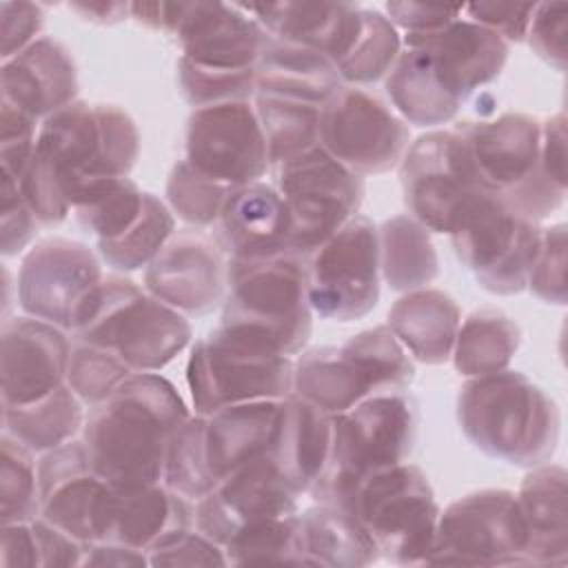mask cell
<instances>
[{
    "label": "cell",
    "instance_id": "obj_1",
    "mask_svg": "<svg viewBox=\"0 0 568 568\" xmlns=\"http://www.w3.org/2000/svg\"><path fill=\"white\" fill-rule=\"evenodd\" d=\"M189 417L184 399L166 377L133 373L93 406L82 426L89 464L118 488L164 484L171 439Z\"/></svg>",
    "mask_w": 568,
    "mask_h": 568
},
{
    "label": "cell",
    "instance_id": "obj_2",
    "mask_svg": "<svg viewBox=\"0 0 568 568\" xmlns=\"http://www.w3.org/2000/svg\"><path fill=\"white\" fill-rule=\"evenodd\" d=\"M457 422L468 442L488 457L535 468L559 444V408L519 371L468 377L457 397Z\"/></svg>",
    "mask_w": 568,
    "mask_h": 568
},
{
    "label": "cell",
    "instance_id": "obj_3",
    "mask_svg": "<svg viewBox=\"0 0 568 568\" xmlns=\"http://www.w3.org/2000/svg\"><path fill=\"white\" fill-rule=\"evenodd\" d=\"M229 295L220 328L253 346L297 355L313 331L308 262L293 251L226 262Z\"/></svg>",
    "mask_w": 568,
    "mask_h": 568
},
{
    "label": "cell",
    "instance_id": "obj_4",
    "mask_svg": "<svg viewBox=\"0 0 568 568\" xmlns=\"http://www.w3.org/2000/svg\"><path fill=\"white\" fill-rule=\"evenodd\" d=\"M417 428V404L406 393L371 395L333 415L328 459L308 493L317 504L351 513L355 490L368 475L408 459Z\"/></svg>",
    "mask_w": 568,
    "mask_h": 568
},
{
    "label": "cell",
    "instance_id": "obj_5",
    "mask_svg": "<svg viewBox=\"0 0 568 568\" xmlns=\"http://www.w3.org/2000/svg\"><path fill=\"white\" fill-rule=\"evenodd\" d=\"M75 339L113 351L133 373H158L193 337L184 313L124 275H104L80 313Z\"/></svg>",
    "mask_w": 568,
    "mask_h": 568
},
{
    "label": "cell",
    "instance_id": "obj_6",
    "mask_svg": "<svg viewBox=\"0 0 568 568\" xmlns=\"http://www.w3.org/2000/svg\"><path fill=\"white\" fill-rule=\"evenodd\" d=\"M413 359L386 324L348 337L342 346H317L293 364V395L328 415L344 413L379 393H406Z\"/></svg>",
    "mask_w": 568,
    "mask_h": 568
},
{
    "label": "cell",
    "instance_id": "obj_7",
    "mask_svg": "<svg viewBox=\"0 0 568 568\" xmlns=\"http://www.w3.org/2000/svg\"><path fill=\"white\" fill-rule=\"evenodd\" d=\"M36 149L49 160L73 211L91 182L129 178L140 155V131L115 104L75 100L42 120Z\"/></svg>",
    "mask_w": 568,
    "mask_h": 568
},
{
    "label": "cell",
    "instance_id": "obj_8",
    "mask_svg": "<svg viewBox=\"0 0 568 568\" xmlns=\"http://www.w3.org/2000/svg\"><path fill=\"white\" fill-rule=\"evenodd\" d=\"M351 513L371 535L379 557L393 564H428L435 546L439 506L428 477L402 462L368 475L355 490Z\"/></svg>",
    "mask_w": 568,
    "mask_h": 568
},
{
    "label": "cell",
    "instance_id": "obj_9",
    "mask_svg": "<svg viewBox=\"0 0 568 568\" xmlns=\"http://www.w3.org/2000/svg\"><path fill=\"white\" fill-rule=\"evenodd\" d=\"M293 364L295 359L242 342L217 326L193 344L186 362L195 415H211L244 402L291 397Z\"/></svg>",
    "mask_w": 568,
    "mask_h": 568
},
{
    "label": "cell",
    "instance_id": "obj_10",
    "mask_svg": "<svg viewBox=\"0 0 568 568\" xmlns=\"http://www.w3.org/2000/svg\"><path fill=\"white\" fill-rule=\"evenodd\" d=\"M399 182L410 217L430 233L446 235L488 191L455 129H435L419 135L399 162Z\"/></svg>",
    "mask_w": 568,
    "mask_h": 568
},
{
    "label": "cell",
    "instance_id": "obj_11",
    "mask_svg": "<svg viewBox=\"0 0 568 568\" xmlns=\"http://www.w3.org/2000/svg\"><path fill=\"white\" fill-rule=\"evenodd\" d=\"M291 220V251L308 257L348 220L364 200L362 175L346 169L322 146H315L271 169Z\"/></svg>",
    "mask_w": 568,
    "mask_h": 568
},
{
    "label": "cell",
    "instance_id": "obj_12",
    "mask_svg": "<svg viewBox=\"0 0 568 568\" xmlns=\"http://www.w3.org/2000/svg\"><path fill=\"white\" fill-rule=\"evenodd\" d=\"M428 564L528 566V528L517 495L484 488L439 513Z\"/></svg>",
    "mask_w": 568,
    "mask_h": 568
},
{
    "label": "cell",
    "instance_id": "obj_13",
    "mask_svg": "<svg viewBox=\"0 0 568 568\" xmlns=\"http://www.w3.org/2000/svg\"><path fill=\"white\" fill-rule=\"evenodd\" d=\"M539 237V222L517 215L493 191H486L450 233L459 262L493 295H515L528 286Z\"/></svg>",
    "mask_w": 568,
    "mask_h": 568
},
{
    "label": "cell",
    "instance_id": "obj_14",
    "mask_svg": "<svg viewBox=\"0 0 568 568\" xmlns=\"http://www.w3.org/2000/svg\"><path fill=\"white\" fill-rule=\"evenodd\" d=\"M408 124L375 93L342 84L320 111V146L357 175L399 166L410 146Z\"/></svg>",
    "mask_w": 568,
    "mask_h": 568
},
{
    "label": "cell",
    "instance_id": "obj_15",
    "mask_svg": "<svg viewBox=\"0 0 568 568\" xmlns=\"http://www.w3.org/2000/svg\"><path fill=\"white\" fill-rule=\"evenodd\" d=\"M379 277L377 226L355 215L308 255L311 308L326 320H359L379 302Z\"/></svg>",
    "mask_w": 568,
    "mask_h": 568
},
{
    "label": "cell",
    "instance_id": "obj_16",
    "mask_svg": "<svg viewBox=\"0 0 568 568\" xmlns=\"http://www.w3.org/2000/svg\"><path fill=\"white\" fill-rule=\"evenodd\" d=\"M102 277L100 260L84 242L47 237L20 262L18 304L29 317L73 331Z\"/></svg>",
    "mask_w": 568,
    "mask_h": 568
},
{
    "label": "cell",
    "instance_id": "obj_17",
    "mask_svg": "<svg viewBox=\"0 0 568 568\" xmlns=\"http://www.w3.org/2000/svg\"><path fill=\"white\" fill-rule=\"evenodd\" d=\"M184 151L191 166L229 189L260 182L271 171L262 124L251 102L193 109Z\"/></svg>",
    "mask_w": 568,
    "mask_h": 568
},
{
    "label": "cell",
    "instance_id": "obj_18",
    "mask_svg": "<svg viewBox=\"0 0 568 568\" xmlns=\"http://www.w3.org/2000/svg\"><path fill=\"white\" fill-rule=\"evenodd\" d=\"M38 493L40 517L82 544L106 539L115 486L91 468L82 439H71L38 457Z\"/></svg>",
    "mask_w": 568,
    "mask_h": 568
},
{
    "label": "cell",
    "instance_id": "obj_19",
    "mask_svg": "<svg viewBox=\"0 0 568 568\" xmlns=\"http://www.w3.org/2000/svg\"><path fill=\"white\" fill-rule=\"evenodd\" d=\"M300 495L271 455L257 457L195 501V530L224 548L251 524L295 515Z\"/></svg>",
    "mask_w": 568,
    "mask_h": 568
},
{
    "label": "cell",
    "instance_id": "obj_20",
    "mask_svg": "<svg viewBox=\"0 0 568 568\" xmlns=\"http://www.w3.org/2000/svg\"><path fill=\"white\" fill-rule=\"evenodd\" d=\"M226 286L224 253L197 229L171 235L144 268V288L184 315H204L222 300Z\"/></svg>",
    "mask_w": 568,
    "mask_h": 568
},
{
    "label": "cell",
    "instance_id": "obj_21",
    "mask_svg": "<svg viewBox=\"0 0 568 568\" xmlns=\"http://www.w3.org/2000/svg\"><path fill=\"white\" fill-rule=\"evenodd\" d=\"M71 346L67 333L49 322L29 315L4 320L0 337L2 406H24L64 386Z\"/></svg>",
    "mask_w": 568,
    "mask_h": 568
},
{
    "label": "cell",
    "instance_id": "obj_22",
    "mask_svg": "<svg viewBox=\"0 0 568 568\" xmlns=\"http://www.w3.org/2000/svg\"><path fill=\"white\" fill-rule=\"evenodd\" d=\"M453 129L462 135L470 164L488 191L508 195L544 175L537 118L508 111L493 120L459 122Z\"/></svg>",
    "mask_w": 568,
    "mask_h": 568
},
{
    "label": "cell",
    "instance_id": "obj_23",
    "mask_svg": "<svg viewBox=\"0 0 568 568\" xmlns=\"http://www.w3.org/2000/svg\"><path fill=\"white\" fill-rule=\"evenodd\" d=\"M173 38L182 58L213 69H253L268 42L242 4L222 2H182Z\"/></svg>",
    "mask_w": 568,
    "mask_h": 568
},
{
    "label": "cell",
    "instance_id": "obj_24",
    "mask_svg": "<svg viewBox=\"0 0 568 568\" xmlns=\"http://www.w3.org/2000/svg\"><path fill=\"white\" fill-rule=\"evenodd\" d=\"M404 44L424 49L446 89L459 100H468L477 89L493 82L506 67L510 44L490 29L457 18L428 33H406Z\"/></svg>",
    "mask_w": 568,
    "mask_h": 568
},
{
    "label": "cell",
    "instance_id": "obj_25",
    "mask_svg": "<svg viewBox=\"0 0 568 568\" xmlns=\"http://www.w3.org/2000/svg\"><path fill=\"white\" fill-rule=\"evenodd\" d=\"M291 231L282 193L260 180L231 189L213 224V240L229 260H257L291 251Z\"/></svg>",
    "mask_w": 568,
    "mask_h": 568
},
{
    "label": "cell",
    "instance_id": "obj_26",
    "mask_svg": "<svg viewBox=\"0 0 568 568\" xmlns=\"http://www.w3.org/2000/svg\"><path fill=\"white\" fill-rule=\"evenodd\" d=\"M78 100V69L64 44L42 36L0 67V102L36 120Z\"/></svg>",
    "mask_w": 568,
    "mask_h": 568
},
{
    "label": "cell",
    "instance_id": "obj_27",
    "mask_svg": "<svg viewBox=\"0 0 568 568\" xmlns=\"http://www.w3.org/2000/svg\"><path fill=\"white\" fill-rule=\"evenodd\" d=\"M244 9L271 38L313 49L335 64L362 29V7L353 2H271Z\"/></svg>",
    "mask_w": 568,
    "mask_h": 568
},
{
    "label": "cell",
    "instance_id": "obj_28",
    "mask_svg": "<svg viewBox=\"0 0 568 568\" xmlns=\"http://www.w3.org/2000/svg\"><path fill=\"white\" fill-rule=\"evenodd\" d=\"M282 406L284 399H260L204 415V453L217 484L244 464L271 455Z\"/></svg>",
    "mask_w": 568,
    "mask_h": 568
},
{
    "label": "cell",
    "instance_id": "obj_29",
    "mask_svg": "<svg viewBox=\"0 0 568 568\" xmlns=\"http://www.w3.org/2000/svg\"><path fill=\"white\" fill-rule=\"evenodd\" d=\"M186 497L166 484L118 488L115 506L104 541L122 544L135 550H153L195 528V508Z\"/></svg>",
    "mask_w": 568,
    "mask_h": 568
},
{
    "label": "cell",
    "instance_id": "obj_30",
    "mask_svg": "<svg viewBox=\"0 0 568 568\" xmlns=\"http://www.w3.org/2000/svg\"><path fill=\"white\" fill-rule=\"evenodd\" d=\"M566 470L552 464L530 468L517 493V504L528 528V566H566L568 508Z\"/></svg>",
    "mask_w": 568,
    "mask_h": 568
},
{
    "label": "cell",
    "instance_id": "obj_31",
    "mask_svg": "<svg viewBox=\"0 0 568 568\" xmlns=\"http://www.w3.org/2000/svg\"><path fill=\"white\" fill-rule=\"evenodd\" d=\"M386 324L417 362L444 364L453 355L462 311L448 293L426 286L404 293L388 311Z\"/></svg>",
    "mask_w": 568,
    "mask_h": 568
},
{
    "label": "cell",
    "instance_id": "obj_32",
    "mask_svg": "<svg viewBox=\"0 0 568 568\" xmlns=\"http://www.w3.org/2000/svg\"><path fill=\"white\" fill-rule=\"evenodd\" d=\"M339 87L342 78L337 67L326 55L268 36L255 64V93L322 106Z\"/></svg>",
    "mask_w": 568,
    "mask_h": 568
},
{
    "label": "cell",
    "instance_id": "obj_33",
    "mask_svg": "<svg viewBox=\"0 0 568 568\" xmlns=\"http://www.w3.org/2000/svg\"><path fill=\"white\" fill-rule=\"evenodd\" d=\"M331 437L333 415L295 395L284 399L271 457L300 493H308L322 475Z\"/></svg>",
    "mask_w": 568,
    "mask_h": 568
},
{
    "label": "cell",
    "instance_id": "obj_34",
    "mask_svg": "<svg viewBox=\"0 0 568 568\" xmlns=\"http://www.w3.org/2000/svg\"><path fill=\"white\" fill-rule=\"evenodd\" d=\"M384 84L397 115L417 126L446 124L462 106L437 75L430 55L419 47L399 53Z\"/></svg>",
    "mask_w": 568,
    "mask_h": 568
},
{
    "label": "cell",
    "instance_id": "obj_35",
    "mask_svg": "<svg viewBox=\"0 0 568 568\" xmlns=\"http://www.w3.org/2000/svg\"><path fill=\"white\" fill-rule=\"evenodd\" d=\"M297 515L306 566L362 568L379 559L377 546L353 513L317 504Z\"/></svg>",
    "mask_w": 568,
    "mask_h": 568
},
{
    "label": "cell",
    "instance_id": "obj_36",
    "mask_svg": "<svg viewBox=\"0 0 568 568\" xmlns=\"http://www.w3.org/2000/svg\"><path fill=\"white\" fill-rule=\"evenodd\" d=\"M379 275L399 293L426 288L439 273L430 231L410 215H395L377 229Z\"/></svg>",
    "mask_w": 568,
    "mask_h": 568
},
{
    "label": "cell",
    "instance_id": "obj_37",
    "mask_svg": "<svg viewBox=\"0 0 568 568\" xmlns=\"http://www.w3.org/2000/svg\"><path fill=\"white\" fill-rule=\"evenodd\" d=\"M82 422V402L67 384L38 402L2 406V433H9L36 455L71 442Z\"/></svg>",
    "mask_w": 568,
    "mask_h": 568
},
{
    "label": "cell",
    "instance_id": "obj_38",
    "mask_svg": "<svg viewBox=\"0 0 568 568\" xmlns=\"http://www.w3.org/2000/svg\"><path fill=\"white\" fill-rule=\"evenodd\" d=\"M521 342V331L506 313L495 308L475 311L459 324L453 364L464 377H481L506 371Z\"/></svg>",
    "mask_w": 568,
    "mask_h": 568
},
{
    "label": "cell",
    "instance_id": "obj_39",
    "mask_svg": "<svg viewBox=\"0 0 568 568\" xmlns=\"http://www.w3.org/2000/svg\"><path fill=\"white\" fill-rule=\"evenodd\" d=\"M320 104L255 93L271 169L320 146Z\"/></svg>",
    "mask_w": 568,
    "mask_h": 568
},
{
    "label": "cell",
    "instance_id": "obj_40",
    "mask_svg": "<svg viewBox=\"0 0 568 568\" xmlns=\"http://www.w3.org/2000/svg\"><path fill=\"white\" fill-rule=\"evenodd\" d=\"M144 191L129 178L91 182L73 202L78 224L98 242L122 235L142 213Z\"/></svg>",
    "mask_w": 568,
    "mask_h": 568
},
{
    "label": "cell",
    "instance_id": "obj_41",
    "mask_svg": "<svg viewBox=\"0 0 568 568\" xmlns=\"http://www.w3.org/2000/svg\"><path fill=\"white\" fill-rule=\"evenodd\" d=\"M175 233V215L166 202L144 193L140 217L118 237L98 242L100 257L120 273L146 268Z\"/></svg>",
    "mask_w": 568,
    "mask_h": 568
},
{
    "label": "cell",
    "instance_id": "obj_42",
    "mask_svg": "<svg viewBox=\"0 0 568 568\" xmlns=\"http://www.w3.org/2000/svg\"><path fill=\"white\" fill-rule=\"evenodd\" d=\"M399 53L402 36L393 22L375 9H362L359 36L335 67L342 84L364 87L386 78Z\"/></svg>",
    "mask_w": 568,
    "mask_h": 568
},
{
    "label": "cell",
    "instance_id": "obj_43",
    "mask_svg": "<svg viewBox=\"0 0 568 568\" xmlns=\"http://www.w3.org/2000/svg\"><path fill=\"white\" fill-rule=\"evenodd\" d=\"M231 566L244 564H304L300 515L264 519L242 528L224 544Z\"/></svg>",
    "mask_w": 568,
    "mask_h": 568
},
{
    "label": "cell",
    "instance_id": "obj_44",
    "mask_svg": "<svg viewBox=\"0 0 568 568\" xmlns=\"http://www.w3.org/2000/svg\"><path fill=\"white\" fill-rule=\"evenodd\" d=\"M40 515L38 459L9 433L0 435V521L20 524Z\"/></svg>",
    "mask_w": 568,
    "mask_h": 568
},
{
    "label": "cell",
    "instance_id": "obj_45",
    "mask_svg": "<svg viewBox=\"0 0 568 568\" xmlns=\"http://www.w3.org/2000/svg\"><path fill=\"white\" fill-rule=\"evenodd\" d=\"M164 484L189 501H200L217 486L204 453V415H191L173 435Z\"/></svg>",
    "mask_w": 568,
    "mask_h": 568
},
{
    "label": "cell",
    "instance_id": "obj_46",
    "mask_svg": "<svg viewBox=\"0 0 568 568\" xmlns=\"http://www.w3.org/2000/svg\"><path fill=\"white\" fill-rule=\"evenodd\" d=\"M229 186L206 178L186 160H180L166 180V204L182 222L200 229L213 226L220 217Z\"/></svg>",
    "mask_w": 568,
    "mask_h": 568
},
{
    "label": "cell",
    "instance_id": "obj_47",
    "mask_svg": "<svg viewBox=\"0 0 568 568\" xmlns=\"http://www.w3.org/2000/svg\"><path fill=\"white\" fill-rule=\"evenodd\" d=\"M129 375H133V371L113 351L80 339L71 346L67 386L82 404H102Z\"/></svg>",
    "mask_w": 568,
    "mask_h": 568
},
{
    "label": "cell",
    "instance_id": "obj_48",
    "mask_svg": "<svg viewBox=\"0 0 568 568\" xmlns=\"http://www.w3.org/2000/svg\"><path fill=\"white\" fill-rule=\"evenodd\" d=\"M178 82L184 100L193 106H213L226 102H248L255 98L253 69H213L186 58L178 60Z\"/></svg>",
    "mask_w": 568,
    "mask_h": 568
},
{
    "label": "cell",
    "instance_id": "obj_49",
    "mask_svg": "<svg viewBox=\"0 0 568 568\" xmlns=\"http://www.w3.org/2000/svg\"><path fill=\"white\" fill-rule=\"evenodd\" d=\"M18 189L40 224H60L71 213V204L62 191L55 171L38 149L18 180Z\"/></svg>",
    "mask_w": 568,
    "mask_h": 568
},
{
    "label": "cell",
    "instance_id": "obj_50",
    "mask_svg": "<svg viewBox=\"0 0 568 568\" xmlns=\"http://www.w3.org/2000/svg\"><path fill=\"white\" fill-rule=\"evenodd\" d=\"M526 288L546 304H566V224L541 229L537 257Z\"/></svg>",
    "mask_w": 568,
    "mask_h": 568
},
{
    "label": "cell",
    "instance_id": "obj_51",
    "mask_svg": "<svg viewBox=\"0 0 568 568\" xmlns=\"http://www.w3.org/2000/svg\"><path fill=\"white\" fill-rule=\"evenodd\" d=\"M40 120L27 115L24 111L0 102V160H2V173L13 178L16 182L29 166L36 144H38V131Z\"/></svg>",
    "mask_w": 568,
    "mask_h": 568
},
{
    "label": "cell",
    "instance_id": "obj_52",
    "mask_svg": "<svg viewBox=\"0 0 568 568\" xmlns=\"http://www.w3.org/2000/svg\"><path fill=\"white\" fill-rule=\"evenodd\" d=\"M566 33H568V4L537 2L526 40L530 49L557 71L566 69Z\"/></svg>",
    "mask_w": 568,
    "mask_h": 568
},
{
    "label": "cell",
    "instance_id": "obj_53",
    "mask_svg": "<svg viewBox=\"0 0 568 568\" xmlns=\"http://www.w3.org/2000/svg\"><path fill=\"white\" fill-rule=\"evenodd\" d=\"M47 9L40 2L2 0L0 2V58L2 62L33 44L44 27Z\"/></svg>",
    "mask_w": 568,
    "mask_h": 568
},
{
    "label": "cell",
    "instance_id": "obj_54",
    "mask_svg": "<svg viewBox=\"0 0 568 568\" xmlns=\"http://www.w3.org/2000/svg\"><path fill=\"white\" fill-rule=\"evenodd\" d=\"M38 220L27 206L18 182L2 173V213H0V242L2 255L11 257L22 253L38 233Z\"/></svg>",
    "mask_w": 568,
    "mask_h": 568
},
{
    "label": "cell",
    "instance_id": "obj_55",
    "mask_svg": "<svg viewBox=\"0 0 568 568\" xmlns=\"http://www.w3.org/2000/svg\"><path fill=\"white\" fill-rule=\"evenodd\" d=\"M149 566H229V561L220 544L193 528L149 550Z\"/></svg>",
    "mask_w": 568,
    "mask_h": 568
},
{
    "label": "cell",
    "instance_id": "obj_56",
    "mask_svg": "<svg viewBox=\"0 0 568 568\" xmlns=\"http://www.w3.org/2000/svg\"><path fill=\"white\" fill-rule=\"evenodd\" d=\"M537 9V2H479L470 4L464 11L470 16L468 20L490 29L497 33L504 42H521L526 40L528 27L532 22V13Z\"/></svg>",
    "mask_w": 568,
    "mask_h": 568
},
{
    "label": "cell",
    "instance_id": "obj_57",
    "mask_svg": "<svg viewBox=\"0 0 568 568\" xmlns=\"http://www.w3.org/2000/svg\"><path fill=\"white\" fill-rule=\"evenodd\" d=\"M386 18L393 22L395 29L406 33H428L437 31L453 20L462 18V7H439V4H424V2H386Z\"/></svg>",
    "mask_w": 568,
    "mask_h": 568
},
{
    "label": "cell",
    "instance_id": "obj_58",
    "mask_svg": "<svg viewBox=\"0 0 568 568\" xmlns=\"http://www.w3.org/2000/svg\"><path fill=\"white\" fill-rule=\"evenodd\" d=\"M36 541H38V555H40V568H58V566H80L84 546L62 528L53 526L44 517L31 519Z\"/></svg>",
    "mask_w": 568,
    "mask_h": 568
},
{
    "label": "cell",
    "instance_id": "obj_59",
    "mask_svg": "<svg viewBox=\"0 0 568 568\" xmlns=\"http://www.w3.org/2000/svg\"><path fill=\"white\" fill-rule=\"evenodd\" d=\"M539 166L548 180L566 189V115L564 111L550 115L541 124Z\"/></svg>",
    "mask_w": 568,
    "mask_h": 568
},
{
    "label": "cell",
    "instance_id": "obj_60",
    "mask_svg": "<svg viewBox=\"0 0 568 568\" xmlns=\"http://www.w3.org/2000/svg\"><path fill=\"white\" fill-rule=\"evenodd\" d=\"M0 566L4 568H40L38 541L31 521L2 524L0 535Z\"/></svg>",
    "mask_w": 568,
    "mask_h": 568
},
{
    "label": "cell",
    "instance_id": "obj_61",
    "mask_svg": "<svg viewBox=\"0 0 568 568\" xmlns=\"http://www.w3.org/2000/svg\"><path fill=\"white\" fill-rule=\"evenodd\" d=\"M80 566H98V568H142L149 566V555L144 550H135L113 541H95L84 546Z\"/></svg>",
    "mask_w": 568,
    "mask_h": 568
},
{
    "label": "cell",
    "instance_id": "obj_62",
    "mask_svg": "<svg viewBox=\"0 0 568 568\" xmlns=\"http://www.w3.org/2000/svg\"><path fill=\"white\" fill-rule=\"evenodd\" d=\"M129 4L131 2H73L69 7L82 20H89L95 24H115L129 18Z\"/></svg>",
    "mask_w": 568,
    "mask_h": 568
}]
</instances>
